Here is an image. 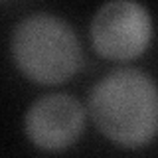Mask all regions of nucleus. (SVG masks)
Returning a JSON list of instances; mask_svg holds the SVG:
<instances>
[{
    "label": "nucleus",
    "mask_w": 158,
    "mask_h": 158,
    "mask_svg": "<svg viewBox=\"0 0 158 158\" xmlns=\"http://www.w3.org/2000/svg\"><path fill=\"white\" fill-rule=\"evenodd\" d=\"M83 128V109L69 95H48L30 107L26 132L30 140L46 150L69 146Z\"/></svg>",
    "instance_id": "nucleus-4"
},
{
    "label": "nucleus",
    "mask_w": 158,
    "mask_h": 158,
    "mask_svg": "<svg viewBox=\"0 0 158 158\" xmlns=\"http://www.w3.org/2000/svg\"><path fill=\"white\" fill-rule=\"evenodd\" d=\"M12 53L18 67L38 83H61L77 71L81 49L73 30L48 14L30 16L14 30Z\"/></svg>",
    "instance_id": "nucleus-2"
},
{
    "label": "nucleus",
    "mask_w": 158,
    "mask_h": 158,
    "mask_svg": "<svg viewBox=\"0 0 158 158\" xmlns=\"http://www.w3.org/2000/svg\"><path fill=\"white\" fill-rule=\"evenodd\" d=\"M150 16L135 0L107 2L91 24L93 46L109 59H131L142 53L150 42Z\"/></svg>",
    "instance_id": "nucleus-3"
},
{
    "label": "nucleus",
    "mask_w": 158,
    "mask_h": 158,
    "mask_svg": "<svg viewBox=\"0 0 158 158\" xmlns=\"http://www.w3.org/2000/svg\"><path fill=\"white\" fill-rule=\"evenodd\" d=\"M89 107L101 132L123 146H142L158 132V87L140 71L121 69L101 79Z\"/></svg>",
    "instance_id": "nucleus-1"
}]
</instances>
